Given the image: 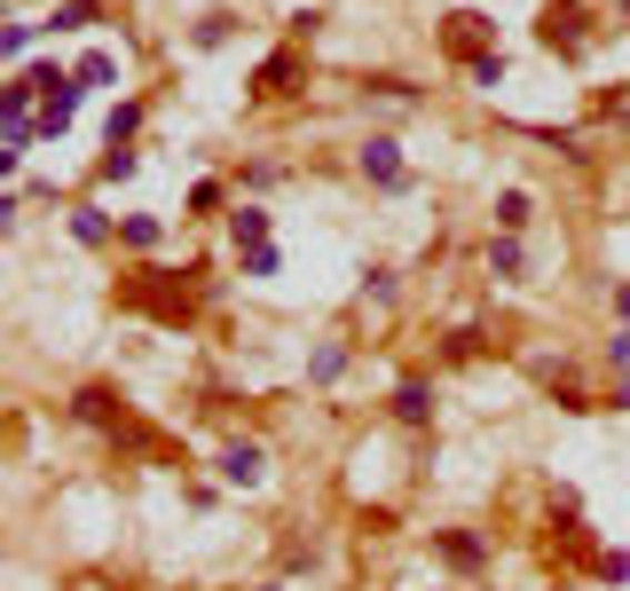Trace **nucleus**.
Segmentation results:
<instances>
[{"mask_svg": "<svg viewBox=\"0 0 630 591\" xmlns=\"http://www.w3.org/2000/svg\"><path fill=\"white\" fill-rule=\"evenodd\" d=\"M354 166H363V182H379V190H410V166H402L394 134H371L363 150H354Z\"/></svg>", "mask_w": 630, "mask_h": 591, "instance_id": "1", "label": "nucleus"}, {"mask_svg": "<svg viewBox=\"0 0 630 591\" xmlns=\"http://www.w3.org/2000/svg\"><path fill=\"white\" fill-rule=\"evenodd\" d=\"M536 32H544V48H560V56H583V40H591V17H583V0H552Z\"/></svg>", "mask_w": 630, "mask_h": 591, "instance_id": "2", "label": "nucleus"}, {"mask_svg": "<svg viewBox=\"0 0 630 591\" xmlns=\"http://www.w3.org/2000/svg\"><path fill=\"white\" fill-rule=\"evenodd\" d=\"M489 32H497V24H489V17H473V9L441 17V48H449V56H466V63H481V56H489V48H481Z\"/></svg>", "mask_w": 630, "mask_h": 591, "instance_id": "3", "label": "nucleus"}, {"mask_svg": "<svg viewBox=\"0 0 630 591\" xmlns=\"http://www.w3.org/2000/svg\"><path fill=\"white\" fill-rule=\"evenodd\" d=\"M260 473H268V450L260 442H229L221 450V481L229 489H260Z\"/></svg>", "mask_w": 630, "mask_h": 591, "instance_id": "4", "label": "nucleus"}, {"mask_svg": "<svg viewBox=\"0 0 630 591\" xmlns=\"http://www.w3.org/2000/svg\"><path fill=\"white\" fill-rule=\"evenodd\" d=\"M433 552H441L449 568H466V575H473V568H489V544H481L473 529H441V537H433Z\"/></svg>", "mask_w": 630, "mask_h": 591, "instance_id": "5", "label": "nucleus"}, {"mask_svg": "<svg viewBox=\"0 0 630 591\" xmlns=\"http://www.w3.org/2000/svg\"><path fill=\"white\" fill-rule=\"evenodd\" d=\"M489 277H497V284H520V277H528V252H520V237H504V229L489 237Z\"/></svg>", "mask_w": 630, "mask_h": 591, "instance_id": "6", "label": "nucleus"}, {"mask_svg": "<svg viewBox=\"0 0 630 591\" xmlns=\"http://www.w3.org/2000/svg\"><path fill=\"white\" fill-rule=\"evenodd\" d=\"M394 418H402V427H426V418H433V387L426 379H402L394 387Z\"/></svg>", "mask_w": 630, "mask_h": 591, "instance_id": "7", "label": "nucleus"}, {"mask_svg": "<svg viewBox=\"0 0 630 591\" xmlns=\"http://www.w3.org/2000/svg\"><path fill=\"white\" fill-rule=\"evenodd\" d=\"M300 88V56H268L260 63V96H292Z\"/></svg>", "mask_w": 630, "mask_h": 591, "instance_id": "8", "label": "nucleus"}, {"mask_svg": "<svg viewBox=\"0 0 630 591\" xmlns=\"http://www.w3.org/2000/svg\"><path fill=\"white\" fill-rule=\"evenodd\" d=\"M71 79H79V88H111V79H119V56H103V48H87V56L71 63Z\"/></svg>", "mask_w": 630, "mask_h": 591, "instance_id": "9", "label": "nucleus"}, {"mask_svg": "<svg viewBox=\"0 0 630 591\" xmlns=\"http://www.w3.org/2000/svg\"><path fill=\"white\" fill-rule=\"evenodd\" d=\"M229 237H237L244 252H260V244H268V213H260V206H237V213H229Z\"/></svg>", "mask_w": 630, "mask_h": 591, "instance_id": "10", "label": "nucleus"}, {"mask_svg": "<svg viewBox=\"0 0 630 591\" xmlns=\"http://www.w3.org/2000/svg\"><path fill=\"white\" fill-rule=\"evenodd\" d=\"M71 237L79 244H111V213L103 206H71Z\"/></svg>", "mask_w": 630, "mask_h": 591, "instance_id": "11", "label": "nucleus"}, {"mask_svg": "<svg viewBox=\"0 0 630 591\" xmlns=\"http://www.w3.org/2000/svg\"><path fill=\"white\" fill-rule=\"evenodd\" d=\"M103 17V0H56V32H87Z\"/></svg>", "mask_w": 630, "mask_h": 591, "instance_id": "12", "label": "nucleus"}, {"mask_svg": "<svg viewBox=\"0 0 630 591\" xmlns=\"http://www.w3.org/2000/svg\"><path fill=\"white\" fill-rule=\"evenodd\" d=\"M142 127V103H111V119H103V142L111 150H127V134Z\"/></svg>", "mask_w": 630, "mask_h": 591, "instance_id": "13", "label": "nucleus"}, {"mask_svg": "<svg viewBox=\"0 0 630 591\" xmlns=\"http://www.w3.org/2000/svg\"><path fill=\"white\" fill-rule=\"evenodd\" d=\"M528 213H536V206H528V190H504V198H497V229H504V237H520V229H528Z\"/></svg>", "mask_w": 630, "mask_h": 591, "instance_id": "14", "label": "nucleus"}, {"mask_svg": "<svg viewBox=\"0 0 630 591\" xmlns=\"http://www.w3.org/2000/svg\"><path fill=\"white\" fill-rule=\"evenodd\" d=\"M339 371H347V348H339V340H323V348L308 355V379H316V387H331Z\"/></svg>", "mask_w": 630, "mask_h": 591, "instance_id": "15", "label": "nucleus"}, {"mask_svg": "<svg viewBox=\"0 0 630 591\" xmlns=\"http://www.w3.org/2000/svg\"><path fill=\"white\" fill-rule=\"evenodd\" d=\"M32 40H40V24H24V17H17L9 32H0V56H9V63H24V56H32Z\"/></svg>", "mask_w": 630, "mask_h": 591, "instance_id": "16", "label": "nucleus"}, {"mask_svg": "<svg viewBox=\"0 0 630 591\" xmlns=\"http://www.w3.org/2000/svg\"><path fill=\"white\" fill-rule=\"evenodd\" d=\"M229 32H237V17H229V9H213V17H198V32H190V40H198V48H221Z\"/></svg>", "mask_w": 630, "mask_h": 591, "instance_id": "17", "label": "nucleus"}, {"mask_svg": "<svg viewBox=\"0 0 630 591\" xmlns=\"http://www.w3.org/2000/svg\"><path fill=\"white\" fill-rule=\"evenodd\" d=\"M119 237H127V244H134V252H150V244H158V237H166V229H158V221H150V213H127V221H119Z\"/></svg>", "mask_w": 630, "mask_h": 591, "instance_id": "18", "label": "nucleus"}, {"mask_svg": "<svg viewBox=\"0 0 630 591\" xmlns=\"http://www.w3.org/2000/svg\"><path fill=\"white\" fill-rule=\"evenodd\" d=\"M466 71H473V88H504V56H497V48H489L481 63H466Z\"/></svg>", "mask_w": 630, "mask_h": 591, "instance_id": "19", "label": "nucleus"}, {"mask_svg": "<svg viewBox=\"0 0 630 591\" xmlns=\"http://www.w3.org/2000/svg\"><path fill=\"white\" fill-rule=\"evenodd\" d=\"M134 166H142L134 150H103V182H127V174H134Z\"/></svg>", "mask_w": 630, "mask_h": 591, "instance_id": "20", "label": "nucleus"}, {"mask_svg": "<svg viewBox=\"0 0 630 591\" xmlns=\"http://www.w3.org/2000/svg\"><path fill=\"white\" fill-rule=\"evenodd\" d=\"M607 363H614V371H630V323H622L614 340H607Z\"/></svg>", "mask_w": 630, "mask_h": 591, "instance_id": "21", "label": "nucleus"}, {"mask_svg": "<svg viewBox=\"0 0 630 591\" xmlns=\"http://www.w3.org/2000/svg\"><path fill=\"white\" fill-rule=\"evenodd\" d=\"M614 315H622V323H630V284H614Z\"/></svg>", "mask_w": 630, "mask_h": 591, "instance_id": "22", "label": "nucleus"}, {"mask_svg": "<svg viewBox=\"0 0 630 591\" xmlns=\"http://www.w3.org/2000/svg\"><path fill=\"white\" fill-rule=\"evenodd\" d=\"M614 402H622V410H630V379H622V394H614Z\"/></svg>", "mask_w": 630, "mask_h": 591, "instance_id": "23", "label": "nucleus"}, {"mask_svg": "<svg viewBox=\"0 0 630 591\" xmlns=\"http://www.w3.org/2000/svg\"><path fill=\"white\" fill-rule=\"evenodd\" d=\"M260 591H284V583H260Z\"/></svg>", "mask_w": 630, "mask_h": 591, "instance_id": "24", "label": "nucleus"}]
</instances>
